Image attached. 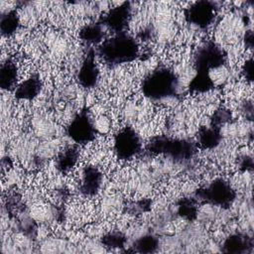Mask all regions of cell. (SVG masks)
<instances>
[{
	"instance_id": "22",
	"label": "cell",
	"mask_w": 254,
	"mask_h": 254,
	"mask_svg": "<svg viewBox=\"0 0 254 254\" xmlns=\"http://www.w3.org/2000/svg\"><path fill=\"white\" fill-rule=\"evenodd\" d=\"M179 212L182 216L192 219L196 216V207L190 200H183L179 205Z\"/></svg>"
},
{
	"instance_id": "21",
	"label": "cell",
	"mask_w": 254,
	"mask_h": 254,
	"mask_svg": "<svg viewBox=\"0 0 254 254\" xmlns=\"http://www.w3.org/2000/svg\"><path fill=\"white\" fill-rule=\"evenodd\" d=\"M101 241L102 244H104L106 247L120 248L123 247L125 243V237L120 233H110L102 237Z\"/></svg>"
},
{
	"instance_id": "13",
	"label": "cell",
	"mask_w": 254,
	"mask_h": 254,
	"mask_svg": "<svg viewBox=\"0 0 254 254\" xmlns=\"http://www.w3.org/2000/svg\"><path fill=\"white\" fill-rule=\"evenodd\" d=\"M17 82V67L14 63L7 61L0 68V85L3 89H12Z\"/></svg>"
},
{
	"instance_id": "9",
	"label": "cell",
	"mask_w": 254,
	"mask_h": 254,
	"mask_svg": "<svg viewBox=\"0 0 254 254\" xmlns=\"http://www.w3.org/2000/svg\"><path fill=\"white\" fill-rule=\"evenodd\" d=\"M131 14V7L128 2L121 3L119 6L114 7L103 18L102 22L115 32L122 33L126 27Z\"/></svg>"
},
{
	"instance_id": "5",
	"label": "cell",
	"mask_w": 254,
	"mask_h": 254,
	"mask_svg": "<svg viewBox=\"0 0 254 254\" xmlns=\"http://www.w3.org/2000/svg\"><path fill=\"white\" fill-rule=\"evenodd\" d=\"M95 133L93 121L84 112L76 115L67 127L68 136L78 144H85L91 141Z\"/></svg>"
},
{
	"instance_id": "16",
	"label": "cell",
	"mask_w": 254,
	"mask_h": 254,
	"mask_svg": "<svg viewBox=\"0 0 254 254\" xmlns=\"http://www.w3.org/2000/svg\"><path fill=\"white\" fill-rule=\"evenodd\" d=\"M213 86L210 74L206 71H198L190 83V89L193 92H204Z\"/></svg>"
},
{
	"instance_id": "3",
	"label": "cell",
	"mask_w": 254,
	"mask_h": 254,
	"mask_svg": "<svg viewBox=\"0 0 254 254\" xmlns=\"http://www.w3.org/2000/svg\"><path fill=\"white\" fill-rule=\"evenodd\" d=\"M150 149L153 152L166 154L174 159H188L195 151L194 146L189 141L169 138L155 139L150 143Z\"/></svg>"
},
{
	"instance_id": "10",
	"label": "cell",
	"mask_w": 254,
	"mask_h": 254,
	"mask_svg": "<svg viewBox=\"0 0 254 254\" xmlns=\"http://www.w3.org/2000/svg\"><path fill=\"white\" fill-rule=\"evenodd\" d=\"M101 182L102 176L100 172L96 168L87 167L82 172L80 190L86 195H93L99 190Z\"/></svg>"
},
{
	"instance_id": "19",
	"label": "cell",
	"mask_w": 254,
	"mask_h": 254,
	"mask_svg": "<svg viewBox=\"0 0 254 254\" xmlns=\"http://www.w3.org/2000/svg\"><path fill=\"white\" fill-rule=\"evenodd\" d=\"M248 247H250V244L247 237L241 235H232L224 243L225 251L232 253H242L246 251Z\"/></svg>"
},
{
	"instance_id": "12",
	"label": "cell",
	"mask_w": 254,
	"mask_h": 254,
	"mask_svg": "<svg viewBox=\"0 0 254 254\" xmlns=\"http://www.w3.org/2000/svg\"><path fill=\"white\" fill-rule=\"evenodd\" d=\"M41 90V81L37 76H31L17 85L15 96L19 99H33Z\"/></svg>"
},
{
	"instance_id": "7",
	"label": "cell",
	"mask_w": 254,
	"mask_h": 254,
	"mask_svg": "<svg viewBox=\"0 0 254 254\" xmlns=\"http://www.w3.org/2000/svg\"><path fill=\"white\" fill-rule=\"evenodd\" d=\"M223 56L221 51L213 44L202 47L196 56V65L198 71H206L222 65Z\"/></svg>"
},
{
	"instance_id": "18",
	"label": "cell",
	"mask_w": 254,
	"mask_h": 254,
	"mask_svg": "<svg viewBox=\"0 0 254 254\" xmlns=\"http://www.w3.org/2000/svg\"><path fill=\"white\" fill-rule=\"evenodd\" d=\"M79 37L87 43H97L103 38V31L99 24H90L80 30Z\"/></svg>"
},
{
	"instance_id": "15",
	"label": "cell",
	"mask_w": 254,
	"mask_h": 254,
	"mask_svg": "<svg viewBox=\"0 0 254 254\" xmlns=\"http://www.w3.org/2000/svg\"><path fill=\"white\" fill-rule=\"evenodd\" d=\"M19 26V18L15 10L6 12L1 16L0 30L2 35L10 36L14 34Z\"/></svg>"
},
{
	"instance_id": "8",
	"label": "cell",
	"mask_w": 254,
	"mask_h": 254,
	"mask_svg": "<svg viewBox=\"0 0 254 254\" xmlns=\"http://www.w3.org/2000/svg\"><path fill=\"white\" fill-rule=\"evenodd\" d=\"M215 13L214 5L208 1H199L190 6L187 11L189 22L198 27H206L213 19Z\"/></svg>"
},
{
	"instance_id": "4",
	"label": "cell",
	"mask_w": 254,
	"mask_h": 254,
	"mask_svg": "<svg viewBox=\"0 0 254 254\" xmlns=\"http://www.w3.org/2000/svg\"><path fill=\"white\" fill-rule=\"evenodd\" d=\"M114 150L120 159H131L140 152L141 140L133 129L127 127L115 136Z\"/></svg>"
},
{
	"instance_id": "11",
	"label": "cell",
	"mask_w": 254,
	"mask_h": 254,
	"mask_svg": "<svg viewBox=\"0 0 254 254\" xmlns=\"http://www.w3.org/2000/svg\"><path fill=\"white\" fill-rule=\"evenodd\" d=\"M79 83L83 87H92L95 85L98 79V69L94 63V57L92 55H88L81 64L78 75H77Z\"/></svg>"
},
{
	"instance_id": "23",
	"label": "cell",
	"mask_w": 254,
	"mask_h": 254,
	"mask_svg": "<svg viewBox=\"0 0 254 254\" xmlns=\"http://www.w3.org/2000/svg\"><path fill=\"white\" fill-rule=\"evenodd\" d=\"M93 125H94V129L96 132L101 133V134H105L109 131L110 129V120L108 117L101 115L98 116L94 121H93Z\"/></svg>"
},
{
	"instance_id": "17",
	"label": "cell",
	"mask_w": 254,
	"mask_h": 254,
	"mask_svg": "<svg viewBox=\"0 0 254 254\" xmlns=\"http://www.w3.org/2000/svg\"><path fill=\"white\" fill-rule=\"evenodd\" d=\"M159 247L158 239L150 234L143 235L135 240L134 249L140 253H152Z\"/></svg>"
},
{
	"instance_id": "2",
	"label": "cell",
	"mask_w": 254,
	"mask_h": 254,
	"mask_svg": "<svg viewBox=\"0 0 254 254\" xmlns=\"http://www.w3.org/2000/svg\"><path fill=\"white\" fill-rule=\"evenodd\" d=\"M178 79L175 74L165 68L153 71L143 81V93L151 99H165L177 91Z\"/></svg>"
},
{
	"instance_id": "6",
	"label": "cell",
	"mask_w": 254,
	"mask_h": 254,
	"mask_svg": "<svg viewBox=\"0 0 254 254\" xmlns=\"http://www.w3.org/2000/svg\"><path fill=\"white\" fill-rule=\"evenodd\" d=\"M199 195L209 202L217 205H228L233 200L235 193L232 188L222 180H216L199 192Z\"/></svg>"
},
{
	"instance_id": "20",
	"label": "cell",
	"mask_w": 254,
	"mask_h": 254,
	"mask_svg": "<svg viewBox=\"0 0 254 254\" xmlns=\"http://www.w3.org/2000/svg\"><path fill=\"white\" fill-rule=\"evenodd\" d=\"M221 135L215 128H206L199 133V142L204 148H213L218 145Z\"/></svg>"
},
{
	"instance_id": "14",
	"label": "cell",
	"mask_w": 254,
	"mask_h": 254,
	"mask_svg": "<svg viewBox=\"0 0 254 254\" xmlns=\"http://www.w3.org/2000/svg\"><path fill=\"white\" fill-rule=\"evenodd\" d=\"M78 149L75 147H70L64 150L58 158L57 168L62 172H66L70 170L78 160Z\"/></svg>"
},
{
	"instance_id": "1",
	"label": "cell",
	"mask_w": 254,
	"mask_h": 254,
	"mask_svg": "<svg viewBox=\"0 0 254 254\" xmlns=\"http://www.w3.org/2000/svg\"><path fill=\"white\" fill-rule=\"evenodd\" d=\"M136 41L125 33H119L104 42L100 48L101 57L109 64H124L133 61L138 55Z\"/></svg>"
}]
</instances>
